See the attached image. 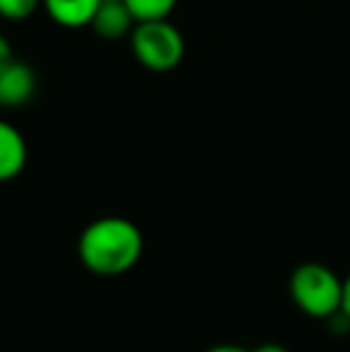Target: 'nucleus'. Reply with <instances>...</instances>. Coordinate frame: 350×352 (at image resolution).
Returning a JSON list of instances; mask_svg holds the SVG:
<instances>
[{
  "mask_svg": "<svg viewBox=\"0 0 350 352\" xmlns=\"http://www.w3.org/2000/svg\"><path fill=\"white\" fill-rule=\"evenodd\" d=\"M144 252V237L137 223L122 216H103L82 230L77 242L80 261L96 276L127 274Z\"/></svg>",
  "mask_w": 350,
  "mask_h": 352,
  "instance_id": "nucleus-1",
  "label": "nucleus"
},
{
  "mask_svg": "<svg viewBox=\"0 0 350 352\" xmlns=\"http://www.w3.org/2000/svg\"><path fill=\"white\" fill-rule=\"evenodd\" d=\"M290 300L312 319H333L341 311L343 280L327 264L305 261L290 274Z\"/></svg>",
  "mask_w": 350,
  "mask_h": 352,
  "instance_id": "nucleus-2",
  "label": "nucleus"
},
{
  "mask_svg": "<svg viewBox=\"0 0 350 352\" xmlns=\"http://www.w3.org/2000/svg\"><path fill=\"white\" fill-rule=\"evenodd\" d=\"M130 48L137 63L151 72L175 70L185 58V38L168 19L135 22L130 32Z\"/></svg>",
  "mask_w": 350,
  "mask_h": 352,
  "instance_id": "nucleus-3",
  "label": "nucleus"
},
{
  "mask_svg": "<svg viewBox=\"0 0 350 352\" xmlns=\"http://www.w3.org/2000/svg\"><path fill=\"white\" fill-rule=\"evenodd\" d=\"M36 72L32 65L14 58L8 67L0 70V108H22L36 94Z\"/></svg>",
  "mask_w": 350,
  "mask_h": 352,
  "instance_id": "nucleus-4",
  "label": "nucleus"
},
{
  "mask_svg": "<svg viewBox=\"0 0 350 352\" xmlns=\"http://www.w3.org/2000/svg\"><path fill=\"white\" fill-rule=\"evenodd\" d=\"M27 156L29 151L22 132L10 122L0 120V182H10L22 175Z\"/></svg>",
  "mask_w": 350,
  "mask_h": 352,
  "instance_id": "nucleus-5",
  "label": "nucleus"
},
{
  "mask_svg": "<svg viewBox=\"0 0 350 352\" xmlns=\"http://www.w3.org/2000/svg\"><path fill=\"white\" fill-rule=\"evenodd\" d=\"M132 24H135V17L127 10L125 0H101L91 19L94 32L101 38H108V41L127 36L132 32Z\"/></svg>",
  "mask_w": 350,
  "mask_h": 352,
  "instance_id": "nucleus-6",
  "label": "nucleus"
},
{
  "mask_svg": "<svg viewBox=\"0 0 350 352\" xmlns=\"http://www.w3.org/2000/svg\"><path fill=\"white\" fill-rule=\"evenodd\" d=\"M41 5L58 27L82 29L91 27V19L101 0H41Z\"/></svg>",
  "mask_w": 350,
  "mask_h": 352,
  "instance_id": "nucleus-7",
  "label": "nucleus"
},
{
  "mask_svg": "<svg viewBox=\"0 0 350 352\" xmlns=\"http://www.w3.org/2000/svg\"><path fill=\"white\" fill-rule=\"evenodd\" d=\"M125 5L135 22H151V19H168L177 0H125Z\"/></svg>",
  "mask_w": 350,
  "mask_h": 352,
  "instance_id": "nucleus-8",
  "label": "nucleus"
},
{
  "mask_svg": "<svg viewBox=\"0 0 350 352\" xmlns=\"http://www.w3.org/2000/svg\"><path fill=\"white\" fill-rule=\"evenodd\" d=\"M39 5L41 0H0V17L19 22V19L32 17Z\"/></svg>",
  "mask_w": 350,
  "mask_h": 352,
  "instance_id": "nucleus-9",
  "label": "nucleus"
},
{
  "mask_svg": "<svg viewBox=\"0 0 350 352\" xmlns=\"http://www.w3.org/2000/svg\"><path fill=\"white\" fill-rule=\"evenodd\" d=\"M12 60H14L12 46H10V41H8V38H5L3 34H0V70H3V67H8Z\"/></svg>",
  "mask_w": 350,
  "mask_h": 352,
  "instance_id": "nucleus-10",
  "label": "nucleus"
},
{
  "mask_svg": "<svg viewBox=\"0 0 350 352\" xmlns=\"http://www.w3.org/2000/svg\"><path fill=\"white\" fill-rule=\"evenodd\" d=\"M341 314L350 321V274L343 278V300H341Z\"/></svg>",
  "mask_w": 350,
  "mask_h": 352,
  "instance_id": "nucleus-11",
  "label": "nucleus"
},
{
  "mask_svg": "<svg viewBox=\"0 0 350 352\" xmlns=\"http://www.w3.org/2000/svg\"><path fill=\"white\" fill-rule=\"evenodd\" d=\"M252 352H290V350L278 343H264V345H259V348H254Z\"/></svg>",
  "mask_w": 350,
  "mask_h": 352,
  "instance_id": "nucleus-12",
  "label": "nucleus"
},
{
  "mask_svg": "<svg viewBox=\"0 0 350 352\" xmlns=\"http://www.w3.org/2000/svg\"><path fill=\"white\" fill-rule=\"evenodd\" d=\"M206 352H252V350H245V348H238V345H214Z\"/></svg>",
  "mask_w": 350,
  "mask_h": 352,
  "instance_id": "nucleus-13",
  "label": "nucleus"
}]
</instances>
